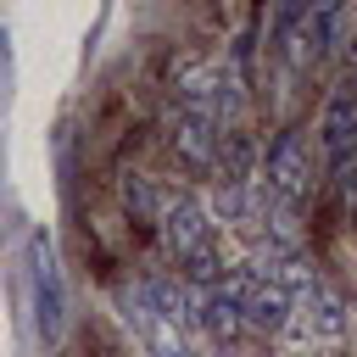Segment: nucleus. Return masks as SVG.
<instances>
[{
    "label": "nucleus",
    "instance_id": "10",
    "mask_svg": "<svg viewBox=\"0 0 357 357\" xmlns=\"http://www.w3.org/2000/svg\"><path fill=\"white\" fill-rule=\"evenodd\" d=\"M167 201H173V195H162L145 173H128V178H123V206L134 212V223H162Z\"/></svg>",
    "mask_w": 357,
    "mask_h": 357
},
{
    "label": "nucleus",
    "instance_id": "7",
    "mask_svg": "<svg viewBox=\"0 0 357 357\" xmlns=\"http://www.w3.org/2000/svg\"><path fill=\"white\" fill-rule=\"evenodd\" d=\"M223 123L218 117H206V112H184L178 106V117H173V151L190 162V167H218V156H223Z\"/></svg>",
    "mask_w": 357,
    "mask_h": 357
},
{
    "label": "nucleus",
    "instance_id": "1",
    "mask_svg": "<svg viewBox=\"0 0 357 357\" xmlns=\"http://www.w3.org/2000/svg\"><path fill=\"white\" fill-rule=\"evenodd\" d=\"M28 290H33V329L45 346H61L67 335V290H61V268H56V245L50 234H28Z\"/></svg>",
    "mask_w": 357,
    "mask_h": 357
},
{
    "label": "nucleus",
    "instance_id": "12",
    "mask_svg": "<svg viewBox=\"0 0 357 357\" xmlns=\"http://www.w3.org/2000/svg\"><path fill=\"white\" fill-rule=\"evenodd\" d=\"M307 357H318V351H307Z\"/></svg>",
    "mask_w": 357,
    "mask_h": 357
},
{
    "label": "nucleus",
    "instance_id": "5",
    "mask_svg": "<svg viewBox=\"0 0 357 357\" xmlns=\"http://www.w3.org/2000/svg\"><path fill=\"white\" fill-rule=\"evenodd\" d=\"M229 279H234V290H240L245 329H257V335H279V329L290 324V312H296V296H290V290H279V284L262 279L257 268H240V273H229Z\"/></svg>",
    "mask_w": 357,
    "mask_h": 357
},
{
    "label": "nucleus",
    "instance_id": "9",
    "mask_svg": "<svg viewBox=\"0 0 357 357\" xmlns=\"http://www.w3.org/2000/svg\"><path fill=\"white\" fill-rule=\"evenodd\" d=\"M201 329H206L212 340H240V335H245V307H240L234 279L218 284V290H201Z\"/></svg>",
    "mask_w": 357,
    "mask_h": 357
},
{
    "label": "nucleus",
    "instance_id": "8",
    "mask_svg": "<svg viewBox=\"0 0 357 357\" xmlns=\"http://www.w3.org/2000/svg\"><path fill=\"white\" fill-rule=\"evenodd\" d=\"M296 312H301V329H307L312 340H335V335H346V324H351V318H346L351 307H346L329 284H312V290L296 301Z\"/></svg>",
    "mask_w": 357,
    "mask_h": 357
},
{
    "label": "nucleus",
    "instance_id": "6",
    "mask_svg": "<svg viewBox=\"0 0 357 357\" xmlns=\"http://www.w3.org/2000/svg\"><path fill=\"white\" fill-rule=\"evenodd\" d=\"M123 324L134 329V340L145 346V357H195L190 340H184V329H178L173 318H162L145 290H128V296H123Z\"/></svg>",
    "mask_w": 357,
    "mask_h": 357
},
{
    "label": "nucleus",
    "instance_id": "2",
    "mask_svg": "<svg viewBox=\"0 0 357 357\" xmlns=\"http://www.w3.org/2000/svg\"><path fill=\"white\" fill-rule=\"evenodd\" d=\"M257 178H262V195H268V201L296 206V201L307 195V184H312V151H307V139H301L296 128H279V134L268 139V151H262Z\"/></svg>",
    "mask_w": 357,
    "mask_h": 357
},
{
    "label": "nucleus",
    "instance_id": "3",
    "mask_svg": "<svg viewBox=\"0 0 357 357\" xmlns=\"http://www.w3.org/2000/svg\"><path fill=\"white\" fill-rule=\"evenodd\" d=\"M156 229H162V245H167V257H173L178 268H190V262H201V257L218 251V240H212V212H206L201 201H190V195H173Z\"/></svg>",
    "mask_w": 357,
    "mask_h": 357
},
{
    "label": "nucleus",
    "instance_id": "4",
    "mask_svg": "<svg viewBox=\"0 0 357 357\" xmlns=\"http://www.w3.org/2000/svg\"><path fill=\"white\" fill-rule=\"evenodd\" d=\"M318 151H324V162H329L340 178L351 173V162H357V84H340V89L324 100Z\"/></svg>",
    "mask_w": 357,
    "mask_h": 357
},
{
    "label": "nucleus",
    "instance_id": "11",
    "mask_svg": "<svg viewBox=\"0 0 357 357\" xmlns=\"http://www.w3.org/2000/svg\"><path fill=\"white\" fill-rule=\"evenodd\" d=\"M307 17H340V0H307Z\"/></svg>",
    "mask_w": 357,
    "mask_h": 357
}]
</instances>
